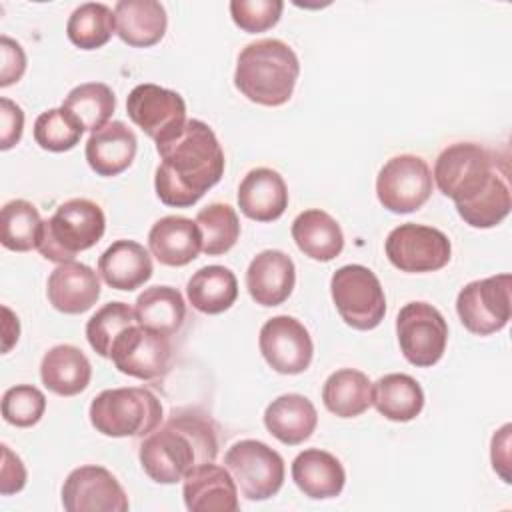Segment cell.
<instances>
[{
    "instance_id": "obj_34",
    "label": "cell",
    "mask_w": 512,
    "mask_h": 512,
    "mask_svg": "<svg viewBox=\"0 0 512 512\" xmlns=\"http://www.w3.org/2000/svg\"><path fill=\"white\" fill-rule=\"evenodd\" d=\"M62 108L72 112L84 130L96 132L108 124L116 108V96L112 88L102 82H86L68 92Z\"/></svg>"
},
{
    "instance_id": "obj_6",
    "label": "cell",
    "mask_w": 512,
    "mask_h": 512,
    "mask_svg": "<svg viewBox=\"0 0 512 512\" xmlns=\"http://www.w3.org/2000/svg\"><path fill=\"white\" fill-rule=\"evenodd\" d=\"M88 416L96 432L104 436L144 438L160 426L162 404L146 388H110L92 400Z\"/></svg>"
},
{
    "instance_id": "obj_1",
    "label": "cell",
    "mask_w": 512,
    "mask_h": 512,
    "mask_svg": "<svg viewBox=\"0 0 512 512\" xmlns=\"http://www.w3.org/2000/svg\"><path fill=\"white\" fill-rule=\"evenodd\" d=\"M432 180L454 200L460 218L472 228H492L510 212L506 170L498 166L494 152L480 144L446 146L436 158Z\"/></svg>"
},
{
    "instance_id": "obj_16",
    "label": "cell",
    "mask_w": 512,
    "mask_h": 512,
    "mask_svg": "<svg viewBox=\"0 0 512 512\" xmlns=\"http://www.w3.org/2000/svg\"><path fill=\"white\" fill-rule=\"evenodd\" d=\"M62 504L68 512H126L128 496L116 476L102 466H80L62 484Z\"/></svg>"
},
{
    "instance_id": "obj_40",
    "label": "cell",
    "mask_w": 512,
    "mask_h": 512,
    "mask_svg": "<svg viewBox=\"0 0 512 512\" xmlns=\"http://www.w3.org/2000/svg\"><path fill=\"white\" fill-rule=\"evenodd\" d=\"M284 10L282 0H232L230 14L234 24L248 32L258 34L266 32L280 20Z\"/></svg>"
},
{
    "instance_id": "obj_7",
    "label": "cell",
    "mask_w": 512,
    "mask_h": 512,
    "mask_svg": "<svg viewBox=\"0 0 512 512\" xmlns=\"http://www.w3.org/2000/svg\"><path fill=\"white\" fill-rule=\"evenodd\" d=\"M330 294L340 318L354 330L376 328L386 314L378 276L362 264H346L332 274Z\"/></svg>"
},
{
    "instance_id": "obj_9",
    "label": "cell",
    "mask_w": 512,
    "mask_h": 512,
    "mask_svg": "<svg viewBox=\"0 0 512 512\" xmlns=\"http://www.w3.org/2000/svg\"><path fill=\"white\" fill-rule=\"evenodd\" d=\"M396 336L402 356L418 368L434 366L446 350L448 324L428 302H408L396 318Z\"/></svg>"
},
{
    "instance_id": "obj_44",
    "label": "cell",
    "mask_w": 512,
    "mask_h": 512,
    "mask_svg": "<svg viewBox=\"0 0 512 512\" xmlns=\"http://www.w3.org/2000/svg\"><path fill=\"white\" fill-rule=\"evenodd\" d=\"M492 468L502 476L504 482H510V424H504L492 436Z\"/></svg>"
},
{
    "instance_id": "obj_11",
    "label": "cell",
    "mask_w": 512,
    "mask_h": 512,
    "mask_svg": "<svg viewBox=\"0 0 512 512\" xmlns=\"http://www.w3.org/2000/svg\"><path fill=\"white\" fill-rule=\"evenodd\" d=\"M386 256L400 272H436L450 262L452 246L444 232L432 226L406 222L396 226L384 244Z\"/></svg>"
},
{
    "instance_id": "obj_35",
    "label": "cell",
    "mask_w": 512,
    "mask_h": 512,
    "mask_svg": "<svg viewBox=\"0 0 512 512\" xmlns=\"http://www.w3.org/2000/svg\"><path fill=\"white\" fill-rule=\"evenodd\" d=\"M42 222L44 220L32 202L20 198L6 202L0 214L2 246L12 252H28L36 248Z\"/></svg>"
},
{
    "instance_id": "obj_24",
    "label": "cell",
    "mask_w": 512,
    "mask_h": 512,
    "mask_svg": "<svg viewBox=\"0 0 512 512\" xmlns=\"http://www.w3.org/2000/svg\"><path fill=\"white\" fill-rule=\"evenodd\" d=\"M98 274L114 290H136L152 276L148 250L134 240L112 242L98 258Z\"/></svg>"
},
{
    "instance_id": "obj_27",
    "label": "cell",
    "mask_w": 512,
    "mask_h": 512,
    "mask_svg": "<svg viewBox=\"0 0 512 512\" xmlns=\"http://www.w3.org/2000/svg\"><path fill=\"white\" fill-rule=\"evenodd\" d=\"M42 384L58 396H76L90 384L92 366L86 354L72 344L52 346L40 362Z\"/></svg>"
},
{
    "instance_id": "obj_25",
    "label": "cell",
    "mask_w": 512,
    "mask_h": 512,
    "mask_svg": "<svg viewBox=\"0 0 512 512\" xmlns=\"http://www.w3.org/2000/svg\"><path fill=\"white\" fill-rule=\"evenodd\" d=\"M116 34L134 48H148L166 34V10L156 0H120L114 6Z\"/></svg>"
},
{
    "instance_id": "obj_19",
    "label": "cell",
    "mask_w": 512,
    "mask_h": 512,
    "mask_svg": "<svg viewBox=\"0 0 512 512\" xmlns=\"http://www.w3.org/2000/svg\"><path fill=\"white\" fill-rule=\"evenodd\" d=\"M48 302L64 314H82L100 298L98 274L80 262L58 264L48 276Z\"/></svg>"
},
{
    "instance_id": "obj_20",
    "label": "cell",
    "mask_w": 512,
    "mask_h": 512,
    "mask_svg": "<svg viewBox=\"0 0 512 512\" xmlns=\"http://www.w3.org/2000/svg\"><path fill=\"white\" fill-rule=\"evenodd\" d=\"M148 248L164 266H186L202 252V234L196 220L164 216L150 228Z\"/></svg>"
},
{
    "instance_id": "obj_4",
    "label": "cell",
    "mask_w": 512,
    "mask_h": 512,
    "mask_svg": "<svg viewBox=\"0 0 512 512\" xmlns=\"http://www.w3.org/2000/svg\"><path fill=\"white\" fill-rule=\"evenodd\" d=\"M300 74L296 52L282 40L262 38L242 48L234 84L260 106H282L290 100Z\"/></svg>"
},
{
    "instance_id": "obj_43",
    "label": "cell",
    "mask_w": 512,
    "mask_h": 512,
    "mask_svg": "<svg viewBox=\"0 0 512 512\" xmlns=\"http://www.w3.org/2000/svg\"><path fill=\"white\" fill-rule=\"evenodd\" d=\"M26 484V468L6 444H2V470H0V494L10 496L24 488Z\"/></svg>"
},
{
    "instance_id": "obj_15",
    "label": "cell",
    "mask_w": 512,
    "mask_h": 512,
    "mask_svg": "<svg viewBox=\"0 0 512 512\" xmlns=\"http://www.w3.org/2000/svg\"><path fill=\"white\" fill-rule=\"evenodd\" d=\"M258 346L268 366L280 374H302L314 356L306 326L292 316H274L264 322Z\"/></svg>"
},
{
    "instance_id": "obj_22",
    "label": "cell",
    "mask_w": 512,
    "mask_h": 512,
    "mask_svg": "<svg viewBox=\"0 0 512 512\" xmlns=\"http://www.w3.org/2000/svg\"><path fill=\"white\" fill-rule=\"evenodd\" d=\"M136 148V134L124 122L114 120L90 134L84 154L98 176H118L134 162Z\"/></svg>"
},
{
    "instance_id": "obj_42",
    "label": "cell",
    "mask_w": 512,
    "mask_h": 512,
    "mask_svg": "<svg viewBox=\"0 0 512 512\" xmlns=\"http://www.w3.org/2000/svg\"><path fill=\"white\" fill-rule=\"evenodd\" d=\"M0 120H2V126H0L2 128L0 130V148L2 150H10L22 138L24 112L10 98H0Z\"/></svg>"
},
{
    "instance_id": "obj_14",
    "label": "cell",
    "mask_w": 512,
    "mask_h": 512,
    "mask_svg": "<svg viewBox=\"0 0 512 512\" xmlns=\"http://www.w3.org/2000/svg\"><path fill=\"white\" fill-rule=\"evenodd\" d=\"M110 360L122 374L138 380H158L168 372L172 360L170 336L136 322L118 334L110 350Z\"/></svg>"
},
{
    "instance_id": "obj_23",
    "label": "cell",
    "mask_w": 512,
    "mask_h": 512,
    "mask_svg": "<svg viewBox=\"0 0 512 512\" xmlns=\"http://www.w3.org/2000/svg\"><path fill=\"white\" fill-rule=\"evenodd\" d=\"M292 480L312 500L336 498L346 482L342 462L320 448L302 450L292 462Z\"/></svg>"
},
{
    "instance_id": "obj_41",
    "label": "cell",
    "mask_w": 512,
    "mask_h": 512,
    "mask_svg": "<svg viewBox=\"0 0 512 512\" xmlns=\"http://www.w3.org/2000/svg\"><path fill=\"white\" fill-rule=\"evenodd\" d=\"M0 54H2V68H0V86L6 88L14 82H18L26 70V54L22 46L8 38H0Z\"/></svg>"
},
{
    "instance_id": "obj_39",
    "label": "cell",
    "mask_w": 512,
    "mask_h": 512,
    "mask_svg": "<svg viewBox=\"0 0 512 512\" xmlns=\"http://www.w3.org/2000/svg\"><path fill=\"white\" fill-rule=\"evenodd\" d=\"M46 410V396L32 384H18L2 396V418L18 428H30L40 422Z\"/></svg>"
},
{
    "instance_id": "obj_30",
    "label": "cell",
    "mask_w": 512,
    "mask_h": 512,
    "mask_svg": "<svg viewBox=\"0 0 512 512\" xmlns=\"http://www.w3.org/2000/svg\"><path fill=\"white\" fill-rule=\"evenodd\" d=\"M322 402L338 418L360 416L372 406V382L360 370H336L322 386Z\"/></svg>"
},
{
    "instance_id": "obj_5",
    "label": "cell",
    "mask_w": 512,
    "mask_h": 512,
    "mask_svg": "<svg viewBox=\"0 0 512 512\" xmlns=\"http://www.w3.org/2000/svg\"><path fill=\"white\" fill-rule=\"evenodd\" d=\"M106 230L102 208L88 198H72L42 222L36 250L50 262H72L78 252L92 248Z\"/></svg>"
},
{
    "instance_id": "obj_32",
    "label": "cell",
    "mask_w": 512,
    "mask_h": 512,
    "mask_svg": "<svg viewBox=\"0 0 512 512\" xmlns=\"http://www.w3.org/2000/svg\"><path fill=\"white\" fill-rule=\"evenodd\" d=\"M136 320L140 326L174 336L186 318L182 294L172 286H150L136 298Z\"/></svg>"
},
{
    "instance_id": "obj_2",
    "label": "cell",
    "mask_w": 512,
    "mask_h": 512,
    "mask_svg": "<svg viewBox=\"0 0 512 512\" xmlns=\"http://www.w3.org/2000/svg\"><path fill=\"white\" fill-rule=\"evenodd\" d=\"M160 166L154 188L162 204L188 208L196 204L224 174V152L214 130L202 120H186L182 132L158 144Z\"/></svg>"
},
{
    "instance_id": "obj_3",
    "label": "cell",
    "mask_w": 512,
    "mask_h": 512,
    "mask_svg": "<svg viewBox=\"0 0 512 512\" xmlns=\"http://www.w3.org/2000/svg\"><path fill=\"white\" fill-rule=\"evenodd\" d=\"M218 436L214 422L200 410H172L164 426L140 444L142 470L158 484H176L202 462H214Z\"/></svg>"
},
{
    "instance_id": "obj_10",
    "label": "cell",
    "mask_w": 512,
    "mask_h": 512,
    "mask_svg": "<svg viewBox=\"0 0 512 512\" xmlns=\"http://www.w3.org/2000/svg\"><path fill=\"white\" fill-rule=\"evenodd\" d=\"M510 284V274H496L474 280L458 292L456 312L468 332L490 336L508 324L512 316Z\"/></svg>"
},
{
    "instance_id": "obj_12",
    "label": "cell",
    "mask_w": 512,
    "mask_h": 512,
    "mask_svg": "<svg viewBox=\"0 0 512 512\" xmlns=\"http://www.w3.org/2000/svg\"><path fill=\"white\" fill-rule=\"evenodd\" d=\"M130 120L158 144L176 138L186 124L184 98L158 84H138L126 98Z\"/></svg>"
},
{
    "instance_id": "obj_21",
    "label": "cell",
    "mask_w": 512,
    "mask_h": 512,
    "mask_svg": "<svg viewBox=\"0 0 512 512\" xmlns=\"http://www.w3.org/2000/svg\"><path fill=\"white\" fill-rule=\"evenodd\" d=\"M238 206L250 220H278L288 208V188L284 178L272 168L250 170L238 186Z\"/></svg>"
},
{
    "instance_id": "obj_13",
    "label": "cell",
    "mask_w": 512,
    "mask_h": 512,
    "mask_svg": "<svg viewBox=\"0 0 512 512\" xmlns=\"http://www.w3.org/2000/svg\"><path fill=\"white\" fill-rule=\"evenodd\" d=\"M432 194V172L414 154L390 158L378 172L376 196L394 214H408L422 208Z\"/></svg>"
},
{
    "instance_id": "obj_18",
    "label": "cell",
    "mask_w": 512,
    "mask_h": 512,
    "mask_svg": "<svg viewBox=\"0 0 512 512\" xmlns=\"http://www.w3.org/2000/svg\"><path fill=\"white\" fill-rule=\"evenodd\" d=\"M296 268L288 254L264 250L256 254L246 270V288L260 306H278L294 290Z\"/></svg>"
},
{
    "instance_id": "obj_31",
    "label": "cell",
    "mask_w": 512,
    "mask_h": 512,
    "mask_svg": "<svg viewBox=\"0 0 512 512\" xmlns=\"http://www.w3.org/2000/svg\"><path fill=\"white\" fill-rule=\"evenodd\" d=\"M188 302L202 314H220L238 298V282L226 266H204L192 274L186 284Z\"/></svg>"
},
{
    "instance_id": "obj_26",
    "label": "cell",
    "mask_w": 512,
    "mask_h": 512,
    "mask_svg": "<svg viewBox=\"0 0 512 512\" xmlns=\"http://www.w3.org/2000/svg\"><path fill=\"white\" fill-rule=\"evenodd\" d=\"M318 424L314 404L302 394H282L266 406L264 426L282 444L296 446L312 436Z\"/></svg>"
},
{
    "instance_id": "obj_33",
    "label": "cell",
    "mask_w": 512,
    "mask_h": 512,
    "mask_svg": "<svg viewBox=\"0 0 512 512\" xmlns=\"http://www.w3.org/2000/svg\"><path fill=\"white\" fill-rule=\"evenodd\" d=\"M116 32L114 10L102 2L80 4L68 18L66 36L80 50L102 48Z\"/></svg>"
},
{
    "instance_id": "obj_38",
    "label": "cell",
    "mask_w": 512,
    "mask_h": 512,
    "mask_svg": "<svg viewBox=\"0 0 512 512\" xmlns=\"http://www.w3.org/2000/svg\"><path fill=\"white\" fill-rule=\"evenodd\" d=\"M136 322V312L126 302H108L96 310L86 324L88 344L102 358H110V350L118 334Z\"/></svg>"
},
{
    "instance_id": "obj_17",
    "label": "cell",
    "mask_w": 512,
    "mask_h": 512,
    "mask_svg": "<svg viewBox=\"0 0 512 512\" xmlns=\"http://www.w3.org/2000/svg\"><path fill=\"white\" fill-rule=\"evenodd\" d=\"M182 482L184 504L190 512H236L240 508L238 486L226 466L202 462Z\"/></svg>"
},
{
    "instance_id": "obj_28",
    "label": "cell",
    "mask_w": 512,
    "mask_h": 512,
    "mask_svg": "<svg viewBox=\"0 0 512 512\" xmlns=\"http://www.w3.org/2000/svg\"><path fill=\"white\" fill-rule=\"evenodd\" d=\"M292 238L304 256L318 262L334 260L344 248L340 224L320 208L304 210L294 218Z\"/></svg>"
},
{
    "instance_id": "obj_37",
    "label": "cell",
    "mask_w": 512,
    "mask_h": 512,
    "mask_svg": "<svg viewBox=\"0 0 512 512\" xmlns=\"http://www.w3.org/2000/svg\"><path fill=\"white\" fill-rule=\"evenodd\" d=\"M84 134V126L66 108H50L34 122V140L48 152L72 150Z\"/></svg>"
},
{
    "instance_id": "obj_36",
    "label": "cell",
    "mask_w": 512,
    "mask_h": 512,
    "mask_svg": "<svg viewBox=\"0 0 512 512\" xmlns=\"http://www.w3.org/2000/svg\"><path fill=\"white\" fill-rule=\"evenodd\" d=\"M196 224L202 234V252L208 256L226 254L240 236V222L232 206L214 202L196 214Z\"/></svg>"
},
{
    "instance_id": "obj_45",
    "label": "cell",
    "mask_w": 512,
    "mask_h": 512,
    "mask_svg": "<svg viewBox=\"0 0 512 512\" xmlns=\"http://www.w3.org/2000/svg\"><path fill=\"white\" fill-rule=\"evenodd\" d=\"M2 314H4V322H2L4 346H2V352H10V348L18 342L20 322H18V316L8 306H2Z\"/></svg>"
},
{
    "instance_id": "obj_29",
    "label": "cell",
    "mask_w": 512,
    "mask_h": 512,
    "mask_svg": "<svg viewBox=\"0 0 512 512\" xmlns=\"http://www.w3.org/2000/svg\"><path fill=\"white\" fill-rule=\"evenodd\" d=\"M374 408L392 422H410L424 408V392L408 374H386L372 384Z\"/></svg>"
},
{
    "instance_id": "obj_8",
    "label": "cell",
    "mask_w": 512,
    "mask_h": 512,
    "mask_svg": "<svg viewBox=\"0 0 512 512\" xmlns=\"http://www.w3.org/2000/svg\"><path fill=\"white\" fill-rule=\"evenodd\" d=\"M240 494L248 500H268L284 484L282 456L260 440H240L224 456Z\"/></svg>"
}]
</instances>
